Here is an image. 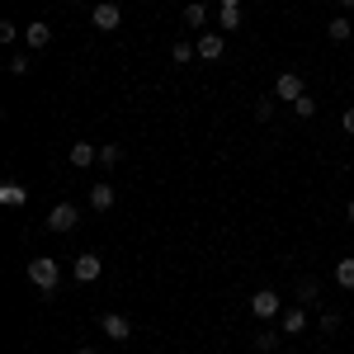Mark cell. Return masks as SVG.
<instances>
[{"label":"cell","instance_id":"cell-14","mask_svg":"<svg viewBox=\"0 0 354 354\" xmlns=\"http://www.w3.org/2000/svg\"><path fill=\"white\" fill-rule=\"evenodd\" d=\"M326 33H330V43H345V38L354 33V19H345V15H330Z\"/></svg>","mask_w":354,"mask_h":354},{"label":"cell","instance_id":"cell-15","mask_svg":"<svg viewBox=\"0 0 354 354\" xmlns=\"http://www.w3.org/2000/svg\"><path fill=\"white\" fill-rule=\"evenodd\" d=\"M24 198H28V194H24V185H10V180L0 185V208H19Z\"/></svg>","mask_w":354,"mask_h":354},{"label":"cell","instance_id":"cell-1","mask_svg":"<svg viewBox=\"0 0 354 354\" xmlns=\"http://www.w3.org/2000/svg\"><path fill=\"white\" fill-rule=\"evenodd\" d=\"M28 283L48 298V293H57V283H62V265H57L53 255H33L28 260Z\"/></svg>","mask_w":354,"mask_h":354},{"label":"cell","instance_id":"cell-28","mask_svg":"<svg viewBox=\"0 0 354 354\" xmlns=\"http://www.w3.org/2000/svg\"><path fill=\"white\" fill-rule=\"evenodd\" d=\"M345 218H350V222H354V198H350V208H345Z\"/></svg>","mask_w":354,"mask_h":354},{"label":"cell","instance_id":"cell-18","mask_svg":"<svg viewBox=\"0 0 354 354\" xmlns=\"http://www.w3.org/2000/svg\"><path fill=\"white\" fill-rule=\"evenodd\" d=\"M118 161H123V147H118V142H104V147H100V165L109 170V165H118Z\"/></svg>","mask_w":354,"mask_h":354},{"label":"cell","instance_id":"cell-8","mask_svg":"<svg viewBox=\"0 0 354 354\" xmlns=\"http://www.w3.org/2000/svg\"><path fill=\"white\" fill-rule=\"evenodd\" d=\"M100 330H104L109 340H128V335H133V322H128L123 312H104V317H100Z\"/></svg>","mask_w":354,"mask_h":354},{"label":"cell","instance_id":"cell-7","mask_svg":"<svg viewBox=\"0 0 354 354\" xmlns=\"http://www.w3.org/2000/svg\"><path fill=\"white\" fill-rule=\"evenodd\" d=\"M194 48H198V62H218V57L227 53V43H222V33H208V28H203V33L194 38Z\"/></svg>","mask_w":354,"mask_h":354},{"label":"cell","instance_id":"cell-24","mask_svg":"<svg viewBox=\"0 0 354 354\" xmlns=\"http://www.w3.org/2000/svg\"><path fill=\"white\" fill-rule=\"evenodd\" d=\"M274 345H279V330H260L255 335V350H274Z\"/></svg>","mask_w":354,"mask_h":354},{"label":"cell","instance_id":"cell-12","mask_svg":"<svg viewBox=\"0 0 354 354\" xmlns=\"http://www.w3.org/2000/svg\"><path fill=\"white\" fill-rule=\"evenodd\" d=\"M24 38H28V53H43V48L53 43V24H28Z\"/></svg>","mask_w":354,"mask_h":354},{"label":"cell","instance_id":"cell-6","mask_svg":"<svg viewBox=\"0 0 354 354\" xmlns=\"http://www.w3.org/2000/svg\"><path fill=\"white\" fill-rule=\"evenodd\" d=\"M76 222H81L76 203H53V213H48V232H71Z\"/></svg>","mask_w":354,"mask_h":354},{"label":"cell","instance_id":"cell-5","mask_svg":"<svg viewBox=\"0 0 354 354\" xmlns=\"http://www.w3.org/2000/svg\"><path fill=\"white\" fill-rule=\"evenodd\" d=\"M71 274H76V283H95V279L104 274V260H100L95 250H85V255H76V265H71Z\"/></svg>","mask_w":354,"mask_h":354},{"label":"cell","instance_id":"cell-32","mask_svg":"<svg viewBox=\"0 0 354 354\" xmlns=\"http://www.w3.org/2000/svg\"><path fill=\"white\" fill-rule=\"evenodd\" d=\"M113 5H118V0H113Z\"/></svg>","mask_w":354,"mask_h":354},{"label":"cell","instance_id":"cell-29","mask_svg":"<svg viewBox=\"0 0 354 354\" xmlns=\"http://www.w3.org/2000/svg\"><path fill=\"white\" fill-rule=\"evenodd\" d=\"M218 5H241V0H218Z\"/></svg>","mask_w":354,"mask_h":354},{"label":"cell","instance_id":"cell-26","mask_svg":"<svg viewBox=\"0 0 354 354\" xmlns=\"http://www.w3.org/2000/svg\"><path fill=\"white\" fill-rule=\"evenodd\" d=\"M340 128H345V133L354 137V109H345V113H340Z\"/></svg>","mask_w":354,"mask_h":354},{"label":"cell","instance_id":"cell-17","mask_svg":"<svg viewBox=\"0 0 354 354\" xmlns=\"http://www.w3.org/2000/svg\"><path fill=\"white\" fill-rule=\"evenodd\" d=\"M335 283H340V288H354V255L335 260Z\"/></svg>","mask_w":354,"mask_h":354},{"label":"cell","instance_id":"cell-13","mask_svg":"<svg viewBox=\"0 0 354 354\" xmlns=\"http://www.w3.org/2000/svg\"><path fill=\"white\" fill-rule=\"evenodd\" d=\"M203 24H208V5H203V0H189V5H185V28H198V33H203Z\"/></svg>","mask_w":354,"mask_h":354},{"label":"cell","instance_id":"cell-22","mask_svg":"<svg viewBox=\"0 0 354 354\" xmlns=\"http://www.w3.org/2000/svg\"><path fill=\"white\" fill-rule=\"evenodd\" d=\"M293 113H298V118H312V113H317V100H312V95L293 100Z\"/></svg>","mask_w":354,"mask_h":354},{"label":"cell","instance_id":"cell-27","mask_svg":"<svg viewBox=\"0 0 354 354\" xmlns=\"http://www.w3.org/2000/svg\"><path fill=\"white\" fill-rule=\"evenodd\" d=\"M76 354H100V350H95V345H81V350H76Z\"/></svg>","mask_w":354,"mask_h":354},{"label":"cell","instance_id":"cell-25","mask_svg":"<svg viewBox=\"0 0 354 354\" xmlns=\"http://www.w3.org/2000/svg\"><path fill=\"white\" fill-rule=\"evenodd\" d=\"M15 38H19V24L5 19V24H0V43H15Z\"/></svg>","mask_w":354,"mask_h":354},{"label":"cell","instance_id":"cell-9","mask_svg":"<svg viewBox=\"0 0 354 354\" xmlns=\"http://www.w3.org/2000/svg\"><path fill=\"white\" fill-rule=\"evenodd\" d=\"M66 161L76 165V170H85V165H95V161H100V147H95V142H71Z\"/></svg>","mask_w":354,"mask_h":354},{"label":"cell","instance_id":"cell-20","mask_svg":"<svg viewBox=\"0 0 354 354\" xmlns=\"http://www.w3.org/2000/svg\"><path fill=\"white\" fill-rule=\"evenodd\" d=\"M28 71H33L28 53H15V57H10V76H28Z\"/></svg>","mask_w":354,"mask_h":354},{"label":"cell","instance_id":"cell-30","mask_svg":"<svg viewBox=\"0 0 354 354\" xmlns=\"http://www.w3.org/2000/svg\"><path fill=\"white\" fill-rule=\"evenodd\" d=\"M340 5H345V10H354V0H340Z\"/></svg>","mask_w":354,"mask_h":354},{"label":"cell","instance_id":"cell-21","mask_svg":"<svg viewBox=\"0 0 354 354\" xmlns=\"http://www.w3.org/2000/svg\"><path fill=\"white\" fill-rule=\"evenodd\" d=\"M317 298H322V293H317V283H312V279H302V283H298V302L307 307V302H317Z\"/></svg>","mask_w":354,"mask_h":354},{"label":"cell","instance_id":"cell-2","mask_svg":"<svg viewBox=\"0 0 354 354\" xmlns=\"http://www.w3.org/2000/svg\"><path fill=\"white\" fill-rule=\"evenodd\" d=\"M250 312H255V322H279V317H283V298H279L274 288H260V293L250 298Z\"/></svg>","mask_w":354,"mask_h":354},{"label":"cell","instance_id":"cell-19","mask_svg":"<svg viewBox=\"0 0 354 354\" xmlns=\"http://www.w3.org/2000/svg\"><path fill=\"white\" fill-rule=\"evenodd\" d=\"M170 57H175V66H185V62H194V57H198V48H194V43H185V38H180V43H175V48H170Z\"/></svg>","mask_w":354,"mask_h":354},{"label":"cell","instance_id":"cell-16","mask_svg":"<svg viewBox=\"0 0 354 354\" xmlns=\"http://www.w3.org/2000/svg\"><path fill=\"white\" fill-rule=\"evenodd\" d=\"M218 28H241V5H218Z\"/></svg>","mask_w":354,"mask_h":354},{"label":"cell","instance_id":"cell-10","mask_svg":"<svg viewBox=\"0 0 354 354\" xmlns=\"http://www.w3.org/2000/svg\"><path fill=\"white\" fill-rule=\"evenodd\" d=\"M279 330H283V335H298V330H307V312H302V302H298V307H283Z\"/></svg>","mask_w":354,"mask_h":354},{"label":"cell","instance_id":"cell-4","mask_svg":"<svg viewBox=\"0 0 354 354\" xmlns=\"http://www.w3.org/2000/svg\"><path fill=\"white\" fill-rule=\"evenodd\" d=\"M90 24H95V28H104V33H113V28L123 24V10H118L113 0H100V5L90 10Z\"/></svg>","mask_w":354,"mask_h":354},{"label":"cell","instance_id":"cell-23","mask_svg":"<svg viewBox=\"0 0 354 354\" xmlns=\"http://www.w3.org/2000/svg\"><path fill=\"white\" fill-rule=\"evenodd\" d=\"M274 104H279V100H255V118H260V123H265V118H274Z\"/></svg>","mask_w":354,"mask_h":354},{"label":"cell","instance_id":"cell-31","mask_svg":"<svg viewBox=\"0 0 354 354\" xmlns=\"http://www.w3.org/2000/svg\"><path fill=\"white\" fill-rule=\"evenodd\" d=\"M62 5H76V0H62Z\"/></svg>","mask_w":354,"mask_h":354},{"label":"cell","instance_id":"cell-11","mask_svg":"<svg viewBox=\"0 0 354 354\" xmlns=\"http://www.w3.org/2000/svg\"><path fill=\"white\" fill-rule=\"evenodd\" d=\"M113 203H118V194H113V185H104V180H100V185L90 189V208H95V213H109Z\"/></svg>","mask_w":354,"mask_h":354},{"label":"cell","instance_id":"cell-3","mask_svg":"<svg viewBox=\"0 0 354 354\" xmlns=\"http://www.w3.org/2000/svg\"><path fill=\"white\" fill-rule=\"evenodd\" d=\"M307 95V85H302L298 71H279V81H274V100L279 104H293V100H302Z\"/></svg>","mask_w":354,"mask_h":354}]
</instances>
